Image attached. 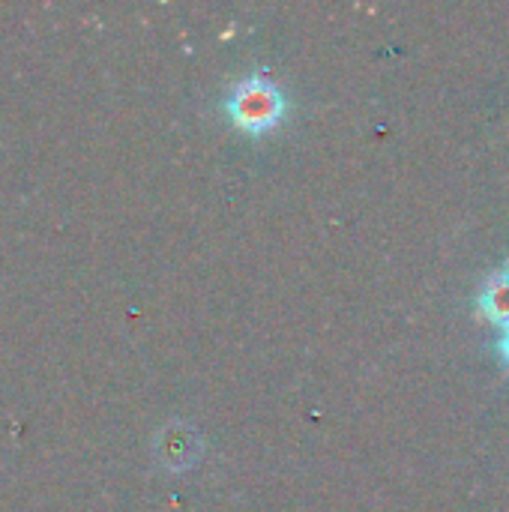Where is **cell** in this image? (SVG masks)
I'll return each mask as SVG.
<instances>
[{
	"mask_svg": "<svg viewBox=\"0 0 509 512\" xmlns=\"http://www.w3.org/2000/svg\"><path fill=\"white\" fill-rule=\"evenodd\" d=\"M285 111H288V99L267 72H249L225 96V114L237 129L249 135H264L276 129Z\"/></svg>",
	"mask_w": 509,
	"mask_h": 512,
	"instance_id": "cell-1",
	"label": "cell"
},
{
	"mask_svg": "<svg viewBox=\"0 0 509 512\" xmlns=\"http://www.w3.org/2000/svg\"><path fill=\"white\" fill-rule=\"evenodd\" d=\"M156 453H159V459H162L168 468L180 471V468H189V465L198 462L201 444H198V435H195L192 429L174 423V426H168V429L159 435Z\"/></svg>",
	"mask_w": 509,
	"mask_h": 512,
	"instance_id": "cell-2",
	"label": "cell"
},
{
	"mask_svg": "<svg viewBox=\"0 0 509 512\" xmlns=\"http://www.w3.org/2000/svg\"><path fill=\"white\" fill-rule=\"evenodd\" d=\"M480 306H483V312H486L492 321L509 327V273H498V276L492 279V285L483 291Z\"/></svg>",
	"mask_w": 509,
	"mask_h": 512,
	"instance_id": "cell-3",
	"label": "cell"
},
{
	"mask_svg": "<svg viewBox=\"0 0 509 512\" xmlns=\"http://www.w3.org/2000/svg\"><path fill=\"white\" fill-rule=\"evenodd\" d=\"M501 351H504V357L509 360V327H507V336L501 339Z\"/></svg>",
	"mask_w": 509,
	"mask_h": 512,
	"instance_id": "cell-4",
	"label": "cell"
}]
</instances>
